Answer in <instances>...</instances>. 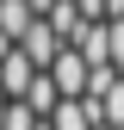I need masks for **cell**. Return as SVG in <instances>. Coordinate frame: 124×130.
Wrapping results in <instances>:
<instances>
[{
  "instance_id": "9",
  "label": "cell",
  "mask_w": 124,
  "mask_h": 130,
  "mask_svg": "<svg viewBox=\"0 0 124 130\" xmlns=\"http://www.w3.org/2000/svg\"><path fill=\"white\" fill-rule=\"evenodd\" d=\"M99 130H112V124H99Z\"/></svg>"
},
{
  "instance_id": "4",
  "label": "cell",
  "mask_w": 124,
  "mask_h": 130,
  "mask_svg": "<svg viewBox=\"0 0 124 130\" xmlns=\"http://www.w3.org/2000/svg\"><path fill=\"white\" fill-rule=\"evenodd\" d=\"M74 50H81V56L93 62V68H112V25H81Z\"/></svg>"
},
{
  "instance_id": "7",
  "label": "cell",
  "mask_w": 124,
  "mask_h": 130,
  "mask_svg": "<svg viewBox=\"0 0 124 130\" xmlns=\"http://www.w3.org/2000/svg\"><path fill=\"white\" fill-rule=\"evenodd\" d=\"M25 105L37 111L43 124H50V118H56V105H62V87H56L50 74H37V80H31V93H25Z\"/></svg>"
},
{
  "instance_id": "2",
  "label": "cell",
  "mask_w": 124,
  "mask_h": 130,
  "mask_svg": "<svg viewBox=\"0 0 124 130\" xmlns=\"http://www.w3.org/2000/svg\"><path fill=\"white\" fill-rule=\"evenodd\" d=\"M19 50L37 62V74H50V68H56V56H62V31H56L50 19H37V25L25 31V43H19Z\"/></svg>"
},
{
  "instance_id": "5",
  "label": "cell",
  "mask_w": 124,
  "mask_h": 130,
  "mask_svg": "<svg viewBox=\"0 0 124 130\" xmlns=\"http://www.w3.org/2000/svg\"><path fill=\"white\" fill-rule=\"evenodd\" d=\"M31 25H37V6H31V0H0V37H6V43H12V37L25 43Z\"/></svg>"
},
{
  "instance_id": "3",
  "label": "cell",
  "mask_w": 124,
  "mask_h": 130,
  "mask_svg": "<svg viewBox=\"0 0 124 130\" xmlns=\"http://www.w3.org/2000/svg\"><path fill=\"white\" fill-rule=\"evenodd\" d=\"M31 80H37V62H31L25 50H6V62H0V87H6V99H25Z\"/></svg>"
},
{
  "instance_id": "6",
  "label": "cell",
  "mask_w": 124,
  "mask_h": 130,
  "mask_svg": "<svg viewBox=\"0 0 124 130\" xmlns=\"http://www.w3.org/2000/svg\"><path fill=\"white\" fill-rule=\"evenodd\" d=\"M50 124L56 130H99V111H93V99H62Z\"/></svg>"
},
{
  "instance_id": "8",
  "label": "cell",
  "mask_w": 124,
  "mask_h": 130,
  "mask_svg": "<svg viewBox=\"0 0 124 130\" xmlns=\"http://www.w3.org/2000/svg\"><path fill=\"white\" fill-rule=\"evenodd\" d=\"M37 130H56V124H37Z\"/></svg>"
},
{
  "instance_id": "1",
  "label": "cell",
  "mask_w": 124,
  "mask_h": 130,
  "mask_svg": "<svg viewBox=\"0 0 124 130\" xmlns=\"http://www.w3.org/2000/svg\"><path fill=\"white\" fill-rule=\"evenodd\" d=\"M50 80L62 87V99H87V87H93V62H87L81 50H74V43H62V56H56Z\"/></svg>"
}]
</instances>
